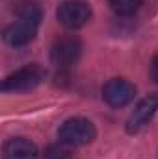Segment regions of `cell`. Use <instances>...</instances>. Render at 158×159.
Listing matches in <instances>:
<instances>
[{
	"mask_svg": "<svg viewBox=\"0 0 158 159\" xmlns=\"http://www.w3.org/2000/svg\"><path fill=\"white\" fill-rule=\"evenodd\" d=\"M41 7L36 2H22L17 7V17L15 22H11L6 32L4 39L11 46H24L36 37L37 28L41 22Z\"/></svg>",
	"mask_w": 158,
	"mask_h": 159,
	"instance_id": "obj_1",
	"label": "cell"
},
{
	"mask_svg": "<svg viewBox=\"0 0 158 159\" xmlns=\"http://www.w3.org/2000/svg\"><path fill=\"white\" fill-rule=\"evenodd\" d=\"M97 135V129L93 126V122L84 117H75V119L65 120L60 129H58V137L62 143L69 144V146H84L89 144Z\"/></svg>",
	"mask_w": 158,
	"mask_h": 159,
	"instance_id": "obj_2",
	"label": "cell"
},
{
	"mask_svg": "<svg viewBox=\"0 0 158 159\" xmlns=\"http://www.w3.org/2000/svg\"><path fill=\"white\" fill-rule=\"evenodd\" d=\"M45 80V70L39 65H26L2 81V91L4 93H24L32 91Z\"/></svg>",
	"mask_w": 158,
	"mask_h": 159,
	"instance_id": "obj_3",
	"label": "cell"
},
{
	"mask_svg": "<svg viewBox=\"0 0 158 159\" xmlns=\"http://www.w3.org/2000/svg\"><path fill=\"white\" fill-rule=\"evenodd\" d=\"M58 20L69 30H78L91 19V7L84 0H65L58 7Z\"/></svg>",
	"mask_w": 158,
	"mask_h": 159,
	"instance_id": "obj_4",
	"label": "cell"
},
{
	"mask_svg": "<svg viewBox=\"0 0 158 159\" xmlns=\"http://www.w3.org/2000/svg\"><path fill=\"white\" fill-rule=\"evenodd\" d=\"M80 54H82V43L78 37L73 35L60 37L50 48V61L60 69H67L78 61Z\"/></svg>",
	"mask_w": 158,
	"mask_h": 159,
	"instance_id": "obj_5",
	"label": "cell"
},
{
	"mask_svg": "<svg viewBox=\"0 0 158 159\" xmlns=\"http://www.w3.org/2000/svg\"><path fill=\"white\" fill-rule=\"evenodd\" d=\"M136 96V87L123 78L110 80L102 89V98L112 107H125Z\"/></svg>",
	"mask_w": 158,
	"mask_h": 159,
	"instance_id": "obj_6",
	"label": "cell"
},
{
	"mask_svg": "<svg viewBox=\"0 0 158 159\" xmlns=\"http://www.w3.org/2000/svg\"><path fill=\"white\" fill-rule=\"evenodd\" d=\"M156 111H158V93H153V94L145 96L136 106V109L132 111V115L126 120V131L128 133H138L140 129H143L153 120Z\"/></svg>",
	"mask_w": 158,
	"mask_h": 159,
	"instance_id": "obj_7",
	"label": "cell"
},
{
	"mask_svg": "<svg viewBox=\"0 0 158 159\" xmlns=\"http://www.w3.org/2000/svg\"><path fill=\"white\" fill-rule=\"evenodd\" d=\"M4 159H37V148L24 137H13L4 144Z\"/></svg>",
	"mask_w": 158,
	"mask_h": 159,
	"instance_id": "obj_8",
	"label": "cell"
},
{
	"mask_svg": "<svg viewBox=\"0 0 158 159\" xmlns=\"http://www.w3.org/2000/svg\"><path fill=\"white\" fill-rule=\"evenodd\" d=\"M108 4L114 13H117L121 17H130L141 7L143 0H108Z\"/></svg>",
	"mask_w": 158,
	"mask_h": 159,
	"instance_id": "obj_9",
	"label": "cell"
},
{
	"mask_svg": "<svg viewBox=\"0 0 158 159\" xmlns=\"http://www.w3.org/2000/svg\"><path fill=\"white\" fill-rule=\"evenodd\" d=\"M67 146L69 144H65V143L50 144L45 150V159H73V154H71V150Z\"/></svg>",
	"mask_w": 158,
	"mask_h": 159,
	"instance_id": "obj_10",
	"label": "cell"
},
{
	"mask_svg": "<svg viewBox=\"0 0 158 159\" xmlns=\"http://www.w3.org/2000/svg\"><path fill=\"white\" fill-rule=\"evenodd\" d=\"M151 78L158 83V56H155V59L151 63Z\"/></svg>",
	"mask_w": 158,
	"mask_h": 159,
	"instance_id": "obj_11",
	"label": "cell"
}]
</instances>
